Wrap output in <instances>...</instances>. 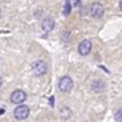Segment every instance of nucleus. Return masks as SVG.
I'll return each mask as SVG.
<instances>
[{"mask_svg":"<svg viewBox=\"0 0 122 122\" xmlns=\"http://www.w3.org/2000/svg\"><path fill=\"white\" fill-rule=\"evenodd\" d=\"M31 68H32V71L34 72L35 75L37 76H41V75H44L46 72H47V64L43 61V60H37V61H34L31 65Z\"/></svg>","mask_w":122,"mask_h":122,"instance_id":"nucleus-1","label":"nucleus"},{"mask_svg":"<svg viewBox=\"0 0 122 122\" xmlns=\"http://www.w3.org/2000/svg\"><path fill=\"white\" fill-rule=\"evenodd\" d=\"M73 82L70 76H63L58 82V88L63 92H68L72 89Z\"/></svg>","mask_w":122,"mask_h":122,"instance_id":"nucleus-2","label":"nucleus"},{"mask_svg":"<svg viewBox=\"0 0 122 122\" xmlns=\"http://www.w3.org/2000/svg\"><path fill=\"white\" fill-rule=\"evenodd\" d=\"M29 113H30V109L26 105H20V106L16 107L14 112H13L14 117L18 120H22V119L27 118L29 116Z\"/></svg>","mask_w":122,"mask_h":122,"instance_id":"nucleus-3","label":"nucleus"},{"mask_svg":"<svg viewBox=\"0 0 122 122\" xmlns=\"http://www.w3.org/2000/svg\"><path fill=\"white\" fill-rule=\"evenodd\" d=\"M91 14L95 19L101 18L104 14V7L102 6V4H100L98 2L93 3L91 7Z\"/></svg>","mask_w":122,"mask_h":122,"instance_id":"nucleus-4","label":"nucleus"},{"mask_svg":"<svg viewBox=\"0 0 122 122\" xmlns=\"http://www.w3.org/2000/svg\"><path fill=\"white\" fill-rule=\"evenodd\" d=\"M26 93L25 92L21 91V90H17V91H14L11 95H10V101L14 104H20L22 102H24L26 100Z\"/></svg>","mask_w":122,"mask_h":122,"instance_id":"nucleus-5","label":"nucleus"},{"mask_svg":"<svg viewBox=\"0 0 122 122\" xmlns=\"http://www.w3.org/2000/svg\"><path fill=\"white\" fill-rule=\"evenodd\" d=\"M92 50V42L88 39L83 40L78 46V51L81 55H87Z\"/></svg>","mask_w":122,"mask_h":122,"instance_id":"nucleus-6","label":"nucleus"},{"mask_svg":"<svg viewBox=\"0 0 122 122\" xmlns=\"http://www.w3.org/2000/svg\"><path fill=\"white\" fill-rule=\"evenodd\" d=\"M54 28V20L51 17H47L42 22V30L45 32L51 31Z\"/></svg>","mask_w":122,"mask_h":122,"instance_id":"nucleus-7","label":"nucleus"},{"mask_svg":"<svg viewBox=\"0 0 122 122\" xmlns=\"http://www.w3.org/2000/svg\"><path fill=\"white\" fill-rule=\"evenodd\" d=\"M92 89L94 92H100L105 89V84L101 80H95L92 84Z\"/></svg>","mask_w":122,"mask_h":122,"instance_id":"nucleus-8","label":"nucleus"},{"mask_svg":"<svg viewBox=\"0 0 122 122\" xmlns=\"http://www.w3.org/2000/svg\"><path fill=\"white\" fill-rule=\"evenodd\" d=\"M71 11V1L69 0H66L65 2V5H64V9H63V14L68 16Z\"/></svg>","mask_w":122,"mask_h":122,"instance_id":"nucleus-9","label":"nucleus"},{"mask_svg":"<svg viewBox=\"0 0 122 122\" xmlns=\"http://www.w3.org/2000/svg\"><path fill=\"white\" fill-rule=\"evenodd\" d=\"M114 119L116 122H122V109H119L114 113Z\"/></svg>","mask_w":122,"mask_h":122,"instance_id":"nucleus-10","label":"nucleus"},{"mask_svg":"<svg viewBox=\"0 0 122 122\" xmlns=\"http://www.w3.org/2000/svg\"><path fill=\"white\" fill-rule=\"evenodd\" d=\"M119 8L120 10H122V0H119Z\"/></svg>","mask_w":122,"mask_h":122,"instance_id":"nucleus-11","label":"nucleus"},{"mask_svg":"<svg viewBox=\"0 0 122 122\" xmlns=\"http://www.w3.org/2000/svg\"><path fill=\"white\" fill-rule=\"evenodd\" d=\"M1 85H2V78H1V76H0V87H1Z\"/></svg>","mask_w":122,"mask_h":122,"instance_id":"nucleus-12","label":"nucleus"},{"mask_svg":"<svg viewBox=\"0 0 122 122\" xmlns=\"http://www.w3.org/2000/svg\"><path fill=\"white\" fill-rule=\"evenodd\" d=\"M69 1H71H71H75V0H69Z\"/></svg>","mask_w":122,"mask_h":122,"instance_id":"nucleus-13","label":"nucleus"},{"mask_svg":"<svg viewBox=\"0 0 122 122\" xmlns=\"http://www.w3.org/2000/svg\"><path fill=\"white\" fill-rule=\"evenodd\" d=\"M0 17H1V10H0Z\"/></svg>","mask_w":122,"mask_h":122,"instance_id":"nucleus-14","label":"nucleus"}]
</instances>
